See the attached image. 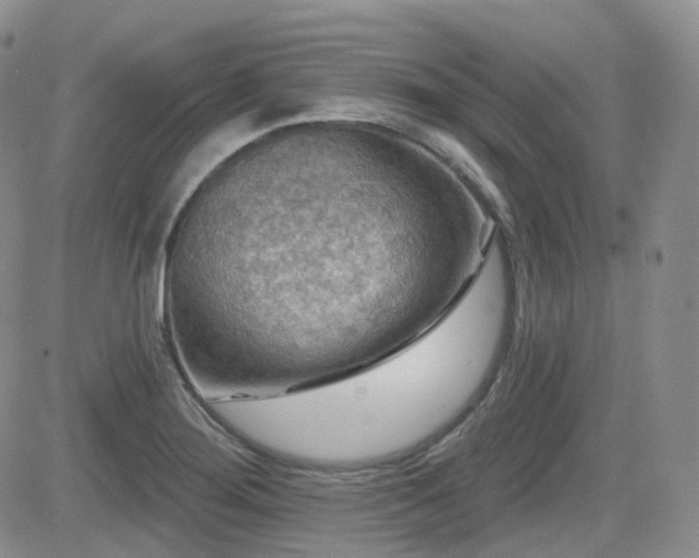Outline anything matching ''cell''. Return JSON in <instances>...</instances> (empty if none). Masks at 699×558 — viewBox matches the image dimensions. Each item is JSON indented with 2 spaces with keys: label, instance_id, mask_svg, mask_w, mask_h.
<instances>
[{
  "label": "cell",
  "instance_id": "1",
  "mask_svg": "<svg viewBox=\"0 0 699 558\" xmlns=\"http://www.w3.org/2000/svg\"><path fill=\"white\" fill-rule=\"evenodd\" d=\"M281 138L232 157L187 203L163 288L173 340L206 397L269 396L397 349L449 304L447 265L417 248L401 180Z\"/></svg>",
  "mask_w": 699,
  "mask_h": 558
},
{
  "label": "cell",
  "instance_id": "2",
  "mask_svg": "<svg viewBox=\"0 0 699 558\" xmlns=\"http://www.w3.org/2000/svg\"><path fill=\"white\" fill-rule=\"evenodd\" d=\"M509 304L482 280L392 352L274 395L220 403L218 421L257 454L316 472L392 464L444 435L479 396L504 342Z\"/></svg>",
  "mask_w": 699,
  "mask_h": 558
}]
</instances>
